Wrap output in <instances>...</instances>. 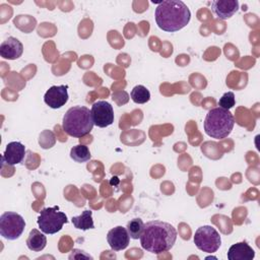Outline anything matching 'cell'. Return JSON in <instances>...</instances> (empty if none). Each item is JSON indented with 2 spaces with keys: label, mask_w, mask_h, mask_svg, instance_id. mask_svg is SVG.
<instances>
[{
  "label": "cell",
  "mask_w": 260,
  "mask_h": 260,
  "mask_svg": "<svg viewBox=\"0 0 260 260\" xmlns=\"http://www.w3.org/2000/svg\"><path fill=\"white\" fill-rule=\"evenodd\" d=\"M139 240L141 247L145 251L153 254H161L173 248L177 240V231L169 222L151 220L144 224Z\"/></svg>",
  "instance_id": "6da1fadb"
},
{
  "label": "cell",
  "mask_w": 260,
  "mask_h": 260,
  "mask_svg": "<svg viewBox=\"0 0 260 260\" xmlns=\"http://www.w3.org/2000/svg\"><path fill=\"white\" fill-rule=\"evenodd\" d=\"M157 26L168 32H174L185 27L190 19L191 12L181 0H166L157 4L154 12Z\"/></svg>",
  "instance_id": "7a4b0ae2"
},
{
  "label": "cell",
  "mask_w": 260,
  "mask_h": 260,
  "mask_svg": "<svg viewBox=\"0 0 260 260\" xmlns=\"http://www.w3.org/2000/svg\"><path fill=\"white\" fill-rule=\"evenodd\" d=\"M93 120L91 112L88 108L83 106H74L67 110L63 117L62 128L72 137L80 138L92 130Z\"/></svg>",
  "instance_id": "3957f363"
},
{
  "label": "cell",
  "mask_w": 260,
  "mask_h": 260,
  "mask_svg": "<svg viewBox=\"0 0 260 260\" xmlns=\"http://www.w3.org/2000/svg\"><path fill=\"white\" fill-rule=\"evenodd\" d=\"M235 125L233 114L220 107L208 111L204 120V131L211 138L223 139L228 137Z\"/></svg>",
  "instance_id": "277c9868"
},
{
  "label": "cell",
  "mask_w": 260,
  "mask_h": 260,
  "mask_svg": "<svg viewBox=\"0 0 260 260\" xmlns=\"http://www.w3.org/2000/svg\"><path fill=\"white\" fill-rule=\"evenodd\" d=\"M67 222V215L59 210V206L43 208L38 217V225L46 235H54L60 232L64 223Z\"/></svg>",
  "instance_id": "5b68a950"
},
{
  "label": "cell",
  "mask_w": 260,
  "mask_h": 260,
  "mask_svg": "<svg viewBox=\"0 0 260 260\" xmlns=\"http://www.w3.org/2000/svg\"><path fill=\"white\" fill-rule=\"evenodd\" d=\"M25 229L23 217L13 211H5L0 216V235L9 241L18 239Z\"/></svg>",
  "instance_id": "8992f818"
},
{
  "label": "cell",
  "mask_w": 260,
  "mask_h": 260,
  "mask_svg": "<svg viewBox=\"0 0 260 260\" xmlns=\"http://www.w3.org/2000/svg\"><path fill=\"white\" fill-rule=\"evenodd\" d=\"M195 246L206 253L216 252L220 245L221 239L218 232L210 225H202L198 228L194 234Z\"/></svg>",
  "instance_id": "52a82bcc"
},
{
  "label": "cell",
  "mask_w": 260,
  "mask_h": 260,
  "mask_svg": "<svg viewBox=\"0 0 260 260\" xmlns=\"http://www.w3.org/2000/svg\"><path fill=\"white\" fill-rule=\"evenodd\" d=\"M91 117L93 124L100 128H105L113 124L114 122V110L110 103L106 101H98L92 104Z\"/></svg>",
  "instance_id": "ba28073f"
},
{
  "label": "cell",
  "mask_w": 260,
  "mask_h": 260,
  "mask_svg": "<svg viewBox=\"0 0 260 260\" xmlns=\"http://www.w3.org/2000/svg\"><path fill=\"white\" fill-rule=\"evenodd\" d=\"M68 86L53 85L44 95V102L52 109H60L68 102Z\"/></svg>",
  "instance_id": "9c48e42d"
},
{
  "label": "cell",
  "mask_w": 260,
  "mask_h": 260,
  "mask_svg": "<svg viewBox=\"0 0 260 260\" xmlns=\"http://www.w3.org/2000/svg\"><path fill=\"white\" fill-rule=\"evenodd\" d=\"M107 241L113 251H121L128 247L130 236L127 232V229L118 225L108 232Z\"/></svg>",
  "instance_id": "30bf717a"
},
{
  "label": "cell",
  "mask_w": 260,
  "mask_h": 260,
  "mask_svg": "<svg viewBox=\"0 0 260 260\" xmlns=\"http://www.w3.org/2000/svg\"><path fill=\"white\" fill-rule=\"evenodd\" d=\"M25 155V147L18 141L9 142L6 145L5 151L2 155V162L9 166H14L22 162Z\"/></svg>",
  "instance_id": "8fae6325"
},
{
  "label": "cell",
  "mask_w": 260,
  "mask_h": 260,
  "mask_svg": "<svg viewBox=\"0 0 260 260\" xmlns=\"http://www.w3.org/2000/svg\"><path fill=\"white\" fill-rule=\"evenodd\" d=\"M23 53V46L19 40L14 37H8L0 45V55L4 59L16 60Z\"/></svg>",
  "instance_id": "7c38bea8"
},
{
  "label": "cell",
  "mask_w": 260,
  "mask_h": 260,
  "mask_svg": "<svg viewBox=\"0 0 260 260\" xmlns=\"http://www.w3.org/2000/svg\"><path fill=\"white\" fill-rule=\"evenodd\" d=\"M213 13L219 19H228L232 17L239 9L238 0H215L211 4Z\"/></svg>",
  "instance_id": "4fadbf2b"
},
{
  "label": "cell",
  "mask_w": 260,
  "mask_h": 260,
  "mask_svg": "<svg viewBox=\"0 0 260 260\" xmlns=\"http://www.w3.org/2000/svg\"><path fill=\"white\" fill-rule=\"evenodd\" d=\"M254 257L255 251L246 242L236 243L228 251L229 260H252Z\"/></svg>",
  "instance_id": "5bb4252c"
},
{
  "label": "cell",
  "mask_w": 260,
  "mask_h": 260,
  "mask_svg": "<svg viewBox=\"0 0 260 260\" xmlns=\"http://www.w3.org/2000/svg\"><path fill=\"white\" fill-rule=\"evenodd\" d=\"M47 245V238L45 234L37 229H32L26 239V246L30 251L41 252Z\"/></svg>",
  "instance_id": "9a60e30c"
},
{
  "label": "cell",
  "mask_w": 260,
  "mask_h": 260,
  "mask_svg": "<svg viewBox=\"0 0 260 260\" xmlns=\"http://www.w3.org/2000/svg\"><path fill=\"white\" fill-rule=\"evenodd\" d=\"M71 221L75 229L86 231L89 229H93V220H92V211L91 210H84L80 215L73 216Z\"/></svg>",
  "instance_id": "2e32d148"
},
{
  "label": "cell",
  "mask_w": 260,
  "mask_h": 260,
  "mask_svg": "<svg viewBox=\"0 0 260 260\" xmlns=\"http://www.w3.org/2000/svg\"><path fill=\"white\" fill-rule=\"evenodd\" d=\"M70 157L76 162H85L90 159L91 154H90V151L87 146L78 144L71 148Z\"/></svg>",
  "instance_id": "e0dca14e"
},
{
  "label": "cell",
  "mask_w": 260,
  "mask_h": 260,
  "mask_svg": "<svg viewBox=\"0 0 260 260\" xmlns=\"http://www.w3.org/2000/svg\"><path fill=\"white\" fill-rule=\"evenodd\" d=\"M130 96L132 101L136 104H145L150 99V92L145 86L139 84L133 87V89L131 90Z\"/></svg>",
  "instance_id": "ac0fdd59"
},
{
  "label": "cell",
  "mask_w": 260,
  "mask_h": 260,
  "mask_svg": "<svg viewBox=\"0 0 260 260\" xmlns=\"http://www.w3.org/2000/svg\"><path fill=\"white\" fill-rule=\"evenodd\" d=\"M127 232L131 239L137 240L140 238L143 229H144V222L141 218H133L130 221L127 222Z\"/></svg>",
  "instance_id": "d6986e66"
},
{
  "label": "cell",
  "mask_w": 260,
  "mask_h": 260,
  "mask_svg": "<svg viewBox=\"0 0 260 260\" xmlns=\"http://www.w3.org/2000/svg\"><path fill=\"white\" fill-rule=\"evenodd\" d=\"M236 105V99L235 94L233 91H228L221 95V98L218 101V107L224 109V110H230Z\"/></svg>",
  "instance_id": "ffe728a7"
},
{
  "label": "cell",
  "mask_w": 260,
  "mask_h": 260,
  "mask_svg": "<svg viewBox=\"0 0 260 260\" xmlns=\"http://www.w3.org/2000/svg\"><path fill=\"white\" fill-rule=\"evenodd\" d=\"M76 253H78L77 249H73L71 251V254L69 255V259H72V258H87V259H92V257L89 255V254H86L84 251L82 250H79V255L76 256Z\"/></svg>",
  "instance_id": "44dd1931"
}]
</instances>
